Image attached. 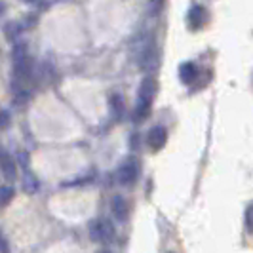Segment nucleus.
Listing matches in <instances>:
<instances>
[{
  "instance_id": "obj_17",
  "label": "nucleus",
  "mask_w": 253,
  "mask_h": 253,
  "mask_svg": "<svg viewBox=\"0 0 253 253\" xmlns=\"http://www.w3.org/2000/svg\"><path fill=\"white\" fill-rule=\"evenodd\" d=\"M99 253H109V252H99Z\"/></svg>"
},
{
  "instance_id": "obj_4",
  "label": "nucleus",
  "mask_w": 253,
  "mask_h": 253,
  "mask_svg": "<svg viewBox=\"0 0 253 253\" xmlns=\"http://www.w3.org/2000/svg\"><path fill=\"white\" fill-rule=\"evenodd\" d=\"M0 171H2L6 181H15V177H17V164H15L12 154H8V152L0 154Z\"/></svg>"
},
{
  "instance_id": "obj_10",
  "label": "nucleus",
  "mask_w": 253,
  "mask_h": 253,
  "mask_svg": "<svg viewBox=\"0 0 253 253\" xmlns=\"http://www.w3.org/2000/svg\"><path fill=\"white\" fill-rule=\"evenodd\" d=\"M23 189H25V192H29V194H35L38 190L37 179L33 177L31 173H25V177H23Z\"/></svg>"
},
{
  "instance_id": "obj_15",
  "label": "nucleus",
  "mask_w": 253,
  "mask_h": 253,
  "mask_svg": "<svg viewBox=\"0 0 253 253\" xmlns=\"http://www.w3.org/2000/svg\"><path fill=\"white\" fill-rule=\"evenodd\" d=\"M17 158H19V164L27 166V154L25 152H19V154H17Z\"/></svg>"
},
{
  "instance_id": "obj_11",
  "label": "nucleus",
  "mask_w": 253,
  "mask_h": 253,
  "mask_svg": "<svg viewBox=\"0 0 253 253\" xmlns=\"http://www.w3.org/2000/svg\"><path fill=\"white\" fill-rule=\"evenodd\" d=\"M4 33H6V38L8 40H17L19 38V33H21V27L17 25V23H8L6 29H4Z\"/></svg>"
},
{
  "instance_id": "obj_9",
  "label": "nucleus",
  "mask_w": 253,
  "mask_h": 253,
  "mask_svg": "<svg viewBox=\"0 0 253 253\" xmlns=\"http://www.w3.org/2000/svg\"><path fill=\"white\" fill-rule=\"evenodd\" d=\"M13 198V189L12 187H0V208H6L8 204L12 202Z\"/></svg>"
},
{
  "instance_id": "obj_7",
  "label": "nucleus",
  "mask_w": 253,
  "mask_h": 253,
  "mask_svg": "<svg viewBox=\"0 0 253 253\" xmlns=\"http://www.w3.org/2000/svg\"><path fill=\"white\" fill-rule=\"evenodd\" d=\"M187 19H189L190 29H200L208 21V12H206V8H202V6H192Z\"/></svg>"
},
{
  "instance_id": "obj_5",
  "label": "nucleus",
  "mask_w": 253,
  "mask_h": 253,
  "mask_svg": "<svg viewBox=\"0 0 253 253\" xmlns=\"http://www.w3.org/2000/svg\"><path fill=\"white\" fill-rule=\"evenodd\" d=\"M166 141H168V131H166V127L156 126L149 131L147 143H149V147H151L152 151H160L166 145Z\"/></svg>"
},
{
  "instance_id": "obj_12",
  "label": "nucleus",
  "mask_w": 253,
  "mask_h": 253,
  "mask_svg": "<svg viewBox=\"0 0 253 253\" xmlns=\"http://www.w3.org/2000/svg\"><path fill=\"white\" fill-rule=\"evenodd\" d=\"M244 223H246V230L253 234V202L246 208V213H244Z\"/></svg>"
},
{
  "instance_id": "obj_6",
  "label": "nucleus",
  "mask_w": 253,
  "mask_h": 253,
  "mask_svg": "<svg viewBox=\"0 0 253 253\" xmlns=\"http://www.w3.org/2000/svg\"><path fill=\"white\" fill-rule=\"evenodd\" d=\"M111 208H113V215L116 217L120 223H126L127 217H129V204H127L126 198H124V196H114Z\"/></svg>"
},
{
  "instance_id": "obj_8",
  "label": "nucleus",
  "mask_w": 253,
  "mask_h": 253,
  "mask_svg": "<svg viewBox=\"0 0 253 253\" xmlns=\"http://www.w3.org/2000/svg\"><path fill=\"white\" fill-rule=\"evenodd\" d=\"M179 78L185 84H192V80L196 78V65L194 63H183L179 69Z\"/></svg>"
},
{
  "instance_id": "obj_1",
  "label": "nucleus",
  "mask_w": 253,
  "mask_h": 253,
  "mask_svg": "<svg viewBox=\"0 0 253 253\" xmlns=\"http://www.w3.org/2000/svg\"><path fill=\"white\" fill-rule=\"evenodd\" d=\"M156 93V80L152 76H147L139 86V97H137V105H135V111H133V120H145L147 114L151 111V103L152 97Z\"/></svg>"
},
{
  "instance_id": "obj_16",
  "label": "nucleus",
  "mask_w": 253,
  "mask_h": 253,
  "mask_svg": "<svg viewBox=\"0 0 253 253\" xmlns=\"http://www.w3.org/2000/svg\"><path fill=\"white\" fill-rule=\"evenodd\" d=\"M0 253H8V248H6V242L2 240V236H0Z\"/></svg>"
},
{
  "instance_id": "obj_13",
  "label": "nucleus",
  "mask_w": 253,
  "mask_h": 253,
  "mask_svg": "<svg viewBox=\"0 0 253 253\" xmlns=\"http://www.w3.org/2000/svg\"><path fill=\"white\" fill-rule=\"evenodd\" d=\"M111 109H113L114 116H122V97L120 95H111Z\"/></svg>"
},
{
  "instance_id": "obj_3",
  "label": "nucleus",
  "mask_w": 253,
  "mask_h": 253,
  "mask_svg": "<svg viewBox=\"0 0 253 253\" xmlns=\"http://www.w3.org/2000/svg\"><path fill=\"white\" fill-rule=\"evenodd\" d=\"M137 173H139V168H137V160H133V158H127L124 164L118 168V171H116V179H118V183L120 185H124V187H129L131 183H135V179H137Z\"/></svg>"
},
{
  "instance_id": "obj_14",
  "label": "nucleus",
  "mask_w": 253,
  "mask_h": 253,
  "mask_svg": "<svg viewBox=\"0 0 253 253\" xmlns=\"http://www.w3.org/2000/svg\"><path fill=\"white\" fill-rule=\"evenodd\" d=\"M10 126V113L8 111H0V131Z\"/></svg>"
},
{
  "instance_id": "obj_2",
  "label": "nucleus",
  "mask_w": 253,
  "mask_h": 253,
  "mask_svg": "<svg viewBox=\"0 0 253 253\" xmlns=\"http://www.w3.org/2000/svg\"><path fill=\"white\" fill-rule=\"evenodd\" d=\"M89 236H91V240L109 244V242L114 240L116 232H114V227L111 221H107V219H95V221L89 223Z\"/></svg>"
}]
</instances>
